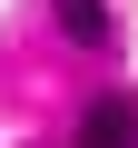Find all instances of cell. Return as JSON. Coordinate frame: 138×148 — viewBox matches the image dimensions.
Returning a JSON list of instances; mask_svg holds the SVG:
<instances>
[{"mask_svg": "<svg viewBox=\"0 0 138 148\" xmlns=\"http://www.w3.org/2000/svg\"><path fill=\"white\" fill-rule=\"evenodd\" d=\"M49 20L79 40V49H109L118 40V20H109V0H49Z\"/></svg>", "mask_w": 138, "mask_h": 148, "instance_id": "7a4b0ae2", "label": "cell"}, {"mask_svg": "<svg viewBox=\"0 0 138 148\" xmlns=\"http://www.w3.org/2000/svg\"><path fill=\"white\" fill-rule=\"evenodd\" d=\"M69 148H138V99H99L89 128L69 138Z\"/></svg>", "mask_w": 138, "mask_h": 148, "instance_id": "6da1fadb", "label": "cell"}]
</instances>
